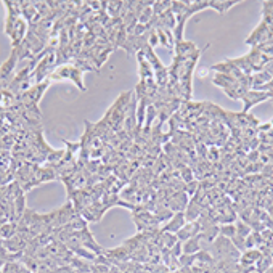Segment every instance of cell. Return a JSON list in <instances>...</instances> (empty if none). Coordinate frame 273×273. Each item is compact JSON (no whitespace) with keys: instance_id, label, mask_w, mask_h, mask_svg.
Here are the masks:
<instances>
[{"instance_id":"6da1fadb","label":"cell","mask_w":273,"mask_h":273,"mask_svg":"<svg viewBox=\"0 0 273 273\" xmlns=\"http://www.w3.org/2000/svg\"><path fill=\"white\" fill-rule=\"evenodd\" d=\"M82 74L84 71L79 69L77 66H74V64H63V66L56 68L52 76H50V81H61V79H69V81H73L79 90L85 92L87 90V87H85V84L82 81Z\"/></svg>"},{"instance_id":"7a4b0ae2","label":"cell","mask_w":273,"mask_h":273,"mask_svg":"<svg viewBox=\"0 0 273 273\" xmlns=\"http://www.w3.org/2000/svg\"><path fill=\"white\" fill-rule=\"evenodd\" d=\"M50 84H52L50 79H47V81H44V82L34 84L27 90L21 92L19 95H16V100L21 103H24V105H39L42 97H44V93L50 87Z\"/></svg>"},{"instance_id":"3957f363","label":"cell","mask_w":273,"mask_h":273,"mask_svg":"<svg viewBox=\"0 0 273 273\" xmlns=\"http://www.w3.org/2000/svg\"><path fill=\"white\" fill-rule=\"evenodd\" d=\"M5 8H6V21H5V34L11 35L13 29H15V26L18 23L19 18H23L21 15V6H19V0L15 2V0H5L3 2Z\"/></svg>"},{"instance_id":"277c9868","label":"cell","mask_w":273,"mask_h":273,"mask_svg":"<svg viewBox=\"0 0 273 273\" xmlns=\"http://www.w3.org/2000/svg\"><path fill=\"white\" fill-rule=\"evenodd\" d=\"M132 219H134V224L136 225V230H138V232H148V230L161 227L159 219L156 217L154 212H149V211L132 214Z\"/></svg>"},{"instance_id":"5b68a950","label":"cell","mask_w":273,"mask_h":273,"mask_svg":"<svg viewBox=\"0 0 273 273\" xmlns=\"http://www.w3.org/2000/svg\"><path fill=\"white\" fill-rule=\"evenodd\" d=\"M74 215H77L74 206L71 201H68L66 204H64L63 207H60V209L55 211V219H53V230H58V228H63L64 225H68L71 220H73Z\"/></svg>"},{"instance_id":"8992f818","label":"cell","mask_w":273,"mask_h":273,"mask_svg":"<svg viewBox=\"0 0 273 273\" xmlns=\"http://www.w3.org/2000/svg\"><path fill=\"white\" fill-rule=\"evenodd\" d=\"M73 235L79 240V243H81V246L87 248V249L92 251V253L95 254V256H100V254H103V253H105V249L95 241V238H93V235L90 233V230H89V228L77 230V232H73Z\"/></svg>"},{"instance_id":"52a82bcc","label":"cell","mask_w":273,"mask_h":273,"mask_svg":"<svg viewBox=\"0 0 273 273\" xmlns=\"http://www.w3.org/2000/svg\"><path fill=\"white\" fill-rule=\"evenodd\" d=\"M267 100H270V93L269 92H261V90H253V89H251L248 93H244L243 98H241L243 113H248L253 106L267 102Z\"/></svg>"},{"instance_id":"ba28073f","label":"cell","mask_w":273,"mask_h":273,"mask_svg":"<svg viewBox=\"0 0 273 273\" xmlns=\"http://www.w3.org/2000/svg\"><path fill=\"white\" fill-rule=\"evenodd\" d=\"M188 201H190V196L186 195L185 191H174V195H172L167 201H166V207L172 212H183L186 209V206H188Z\"/></svg>"},{"instance_id":"9c48e42d","label":"cell","mask_w":273,"mask_h":273,"mask_svg":"<svg viewBox=\"0 0 273 273\" xmlns=\"http://www.w3.org/2000/svg\"><path fill=\"white\" fill-rule=\"evenodd\" d=\"M267 32H269V26L261 21L257 24L256 29L251 32V35L246 39V45H249L251 48H256L259 45H264L265 44V39H267Z\"/></svg>"},{"instance_id":"30bf717a","label":"cell","mask_w":273,"mask_h":273,"mask_svg":"<svg viewBox=\"0 0 273 273\" xmlns=\"http://www.w3.org/2000/svg\"><path fill=\"white\" fill-rule=\"evenodd\" d=\"M249 63L253 64V74L254 73H259V71H262L265 68V64H267L272 58L267 55H264L259 48H251V52L246 55Z\"/></svg>"},{"instance_id":"8fae6325","label":"cell","mask_w":273,"mask_h":273,"mask_svg":"<svg viewBox=\"0 0 273 273\" xmlns=\"http://www.w3.org/2000/svg\"><path fill=\"white\" fill-rule=\"evenodd\" d=\"M199 232H201V225H199V222L198 220H195V222H186V224L178 230V232L175 233L177 235V238H178V241H186V240H190V238H193V236H196V235H199Z\"/></svg>"},{"instance_id":"7c38bea8","label":"cell","mask_w":273,"mask_h":273,"mask_svg":"<svg viewBox=\"0 0 273 273\" xmlns=\"http://www.w3.org/2000/svg\"><path fill=\"white\" fill-rule=\"evenodd\" d=\"M136 60H138V76L141 81H148V79H154V71L151 68V64L148 63V60L145 58V55L143 52H138L136 53Z\"/></svg>"},{"instance_id":"4fadbf2b","label":"cell","mask_w":273,"mask_h":273,"mask_svg":"<svg viewBox=\"0 0 273 273\" xmlns=\"http://www.w3.org/2000/svg\"><path fill=\"white\" fill-rule=\"evenodd\" d=\"M186 224L185 214L183 212H175L172 215V219L167 222L166 225L162 227V232H169V233H177L183 225Z\"/></svg>"},{"instance_id":"5bb4252c","label":"cell","mask_w":273,"mask_h":273,"mask_svg":"<svg viewBox=\"0 0 273 273\" xmlns=\"http://www.w3.org/2000/svg\"><path fill=\"white\" fill-rule=\"evenodd\" d=\"M238 3H241L240 0H209V8L215 10L219 15H224L230 8H233Z\"/></svg>"},{"instance_id":"9a60e30c","label":"cell","mask_w":273,"mask_h":273,"mask_svg":"<svg viewBox=\"0 0 273 273\" xmlns=\"http://www.w3.org/2000/svg\"><path fill=\"white\" fill-rule=\"evenodd\" d=\"M196 44L195 42H186V40H180V42H175L174 45V52L177 56H183V58H188V56L196 52Z\"/></svg>"},{"instance_id":"2e32d148","label":"cell","mask_w":273,"mask_h":273,"mask_svg":"<svg viewBox=\"0 0 273 273\" xmlns=\"http://www.w3.org/2000/svg\"><path fill=\"white\" fill-rule=\"evenodd\" d=\"M262 256V251L253 248V249H246L243 251L241 256H240V265H256V262L259 261V257Z\"/></svg>"},{"instance_id":"e0dca14e","label":"cell","mask_w":273,"mask_h":273,"mask_svg":"<svg viewBox=\"0 0 273 273\" xmlns=\"http://www.w3.org/2000/svg\"><path fill=\"white\" fill-rule=\"evenodd\" d=\"M16 103V95L10 89H0V108L3 111H10Z\"/></svg>"},{"instance_id":"ac0fdd59","label":"cell","mask_w":273,"mask_h":273,"mask_svg":"<svg viewBox=\"0 0 273 273\" xmlns=\"http://www.w3.org/2000/svg\"><path fill=\"white\" fill-rule=\"evenodd\" d=\"M201 212H203V209H201V206L196 203L195 199H191V198H190L188 206H186V209L183 211L186 222H195V220H198V219H199V215H201Z\"/></svg>"},{"instance_id":"d6986e66","label":"cell","mask_w":273,"mask_h":273,"mask_svg":"<svg viewBox=\"0 0 273 273\" xmlns=\"http://www.w3.org/2000/svg\"><path fill=\"white\" fill-rule=\"evenodd\" d=\"M220 235L219 232V225H212V227H207L204 230H201L199 232V241L201 243H214L215 238Z\"/></svg>"},{"instance_id":"ffe728a7","label":"cell","mask_w":273,"mask_h":273,"mask_svg":"<svg viewBox=\"0 0 273 273\" xmlns=\"http://www.w3.org/2000/svg\"><path fill=\"white\" fill-rule=\"evenodd\" d=\"M212 82L217 85V87H220L222 90L230 87V85H235L236 82H238V79H235L232 76L228 74H220V73H215L214 77H212Z\"/></svg>"},{"instance_id":"44dd1931","label":"cell","mask_w":273,"mask_h":273,"mask_svg":"<svg viewBox=\"0 0 273 273\" xmlns=\"http://www.w3.org/2000/svg\"><path fill=\"white\" fill-rule=\"evenodd\" d=\"M232 63L241 71L243 74L253 76V64L249 63V60H248V56H246V55H244V56H240V58H232Z\"/></svg>"},{"instance_id":"7402d4cb","label":"cell","mask_w":273,"mask_h":273,"mask_svg":"<svg viewBox=\"0 0 273 273\" xmlns=\"http://www.w3.org/2000/svg\"><path fill=\"white\" fill-rule=\"evenodd\" d=\"M87 225H89V222L85 220L81 214H77V215H74V217H73V220H71L68 225H64L63 228L68 230V232H77V230L87 228Z\"/></svg>"},{"instance_id":"603a6c76","label":"cell","mask_w":273,"mask_h":273,"mask_svg":"<svg viewBox=\"0 0 273 273\" xmlns=\"http://www.w3.org/2000/svg\"><path fill=\"white\" fill-rule=\"evenodd\" d=\"M71 267H73L77 273H90L92 262L85 261V259H82V257L74 256L73 261H71Z\"/></svg>"},{"instance_id":"cb8c5ba5","label":"cell","mask_w":273,"mask_h":273,"mask_svg":"<svg viewBox=\"0 0 273 273\" xmlns=\"http://www.w3.org/2000/svg\"><path fill=\"white\" fill-rule=\"evenodd\" d=\"M199 251H201V241L198 235L183 241V254H196Z\"/></svg>"},{"instance_id":"d4e9b609","label":"cell","mask_w":273,"mask_h":273,"mask_svg":"<svg viewBox=\"0 0 273 273\" xmlns=\"http://www.w3.org/2000/svg\"><path fill=\"white\" fill-rule=\"evenodd\" d=\"M18 232V222H6V224L0 225V236L2 240L13 238Z\"/></svg>"},{"instance_id":"484cf974","label":"cell","mask_w":273,"mask_h":273,"mask_svg":"<svg viewBox=\"0 0 273 273\" xmlns=\"http://www.w3.org/2000/svg\"><path fill=\"white\" fill-rule=\"evenodd\" d=\"M272 264H273V256L262 253V256L259 257V261L256 262V272L257 273H265L270 269Z\"/></svg>"},{"instance_id":"4316f807","label":"cell","mask_w":273,"mask_h":273,"mask_svg":"<svg viewBox=\"0 0 273 273\" xmlns=\"http://www.w3.org/2000/svg\"><path fill=\"white\" fill-rule=\"evenodd\" d=\"M186 2H188V15L190 16L209 8V2H207V0H196V2H190V0H186Z\"/></svg>"},{"instance_id":"83f0119b","label":"cell","mask_w":273,"mask_h":273,"mask_svg":"<svg viewBox=\"0 0 273 273\" xmlns=\"http://www.w3.org/2000/svg\"><path fill=\"white\" fill-rule=\"evenodd\" d=\"M154 215L157 219H159V222H169L172 219V215H174V212H172L169 207L162 206V204H156V209H154Z\"/></svg>"},{"instance_id":"f1b7e54d","label":"cell","mask_w":273,"mask_h":273,"mask_svg":"<svg viewBox=\"0 0 273 273\" xmlns=\"http://www.w3.org/2000/svg\"><path fill=\"white\" fill-rule=\"evenodd\" d=\"M270 76L265 73V71H259V73H254L253 74V90H257L261 85L267 84L270 81Z\"/></svg>"},{"instance_id":"f546056e","label":"cell","mask_w":273,"mask_h":273,"mask_svg":"<svg viewBox=\"0 0 273 273\" xmlns=\"http://www.w3.org/2000/svg\"><path fill=\"white\" fill-rule=\"evenodd\" d=\"M122 6H124V2H108V8H106L108 16L110 18H121Z\"/></svg>"},{"instance_id":"4dcf8cb0","label":"cell","mask_w":273,"mask_h":273,"mask_svg":"<svg viewBox=\"0 0 273 273\" xmlns=\"http://www.w3.org/2000/svg\"><path fill=\"white\" fill-rule=\"evenodd\" d=\"M219 232H220L222 236L232 240L233 236L236 235V227H235V224H224V225H219Z\"/></svg>"},{"instance_id":"1f68e13d","label":"cell","mask_w":273,"mask_h":273,"mask_svg":"<svg viewBox=\"0 0 273 273\" xmlns=\"http://www.w3.org/2000/svg\"><path fill=\"white\" fill-rule=\"evenodd\" d=\"M235 227H236V235L243 236V238H246V236L251 235V232H253V230H251V227L246 224V222H243L240 219L235 222Z\"/></svg>"},{"instance_id":"d6a6232c","label":"cell","mask_w":273,"mask_h":273,"mask_svg":"<svg viewBox=\"0 0 273 273\" xmlns=\"http://www.w3.org/2000/svg\"><path fill=\"white\" fill-rule=\"evenodd\" d=\"M178 262H180V267H193L196 262V254H182L178 257Z\"/></svg>"},{"instance_id":"836d02e7","label":"cell","mask_w":273,"mask_h":273,"mask_svg":"<svg viewBox=\"0 0 273 273\" xmlns=\"http://www.w3.org/2000/svg\"><path fill=\"white\" fill-rule=\"evenodd\" d=\"M156 34H157V39H159V44L162 45V47H166V48H169V50H174V45L170 44V40H169V37H167V34H166V31L164 29H156Z\"/></svg>"},{"instance_id":"e575fe53","label":"cell","mask_w":273,"mask_h":273,"mask_svg":"<svg viewBox=\"0 0 273 273\" xmlns=\"http://www.w3.org/2000/svg\"><path fill=\"white\" fill-rule=\"evenodd\" d=\"M21 264L19 261H11V262H6L3 267H2V273H18V270L21 269Z\"/></svg>"},{"instance_id":"d590c367","label":"cell","mask_w":273,"mask_h":273,"mask_svg":"<svg viewBox=\"0 0 273 273\" xmlns=\"http://www.w3.org/2000/svg\"><path fill=\"white\" fill-rule=\"evenodd\" d=\"M178 241L177 235L175 233H169V232H164V248L172 249L175 246V243Z\"/></svg>"},{"instance_id":"8d00e7d4","label":"cell","mask_w":273,"mask_h":273,"mask_svg":"<svg viewBox=\"0 0 273 273\" xmlns=\"http://www.w3.org/2000/svg\"><path fill=\"white\" fill-rule=\"evenodd\" d=\"M180 172V178L185 182V183H188L191 180H195V174H193V169L190 166H185L183 169L178 170Z\"/></svg>"},{"instance_id":"74e56055","label":"cell","mask_w":273,"mask_h":273,"mask_svg":"<svg viewBox=\"0 0 273 273\" xmlns=\"http://www.w3.org/2000/svg\"><path fill=\"white\" fill-rule=\"evenodd\" d=\"M151 18H153V6H148V8H145V10L141 11V15L138 18V23L146 26L149 21H151Z\"/></svg>"},{"instance_id":"f35d334b","label":"cell","mask_w":273,"mask_h":273,"mask_svg":"<svg viewBox=\"0 0 273 273\" xmlns=\"http://www.w3.org/2000/svg\"><path fill=\"white\" fill-rule=\"evenodd\" d=\"M198 188H199V182L195 178V180H191V182H188V183H185V190H183V191L191 198V196L198 191Z\"/></svg>"},{"instance_id":"ab89813d","label":"cell","mask_w":273,"mask_h":273,"mask_svg":"<svg viewBox=\"0 0 273 273\" xmlns=\"http://www.w3.org/2000/svg\"><path fill=\"white\" fill-rule=\"evenodd\" d=\"M272 13H273V0H269V2H262V18L272 16Z\"/></svg>"},{"instance_id":"60d3db41","label":"cell","mask_w":273,"mask_h":273,"mask_svg":"<svg viewBox=\"0 0 273 273\" xmlns=\"http://www.w3.org/2000/svg\"><path fill=\"white\" fill-rule=\"evenodd\" d=\"M170 254L174 256V257H180L183 254V243L182 241H177L175 246L170 249Z\"/></svg>"},{"instance_id":"b9f144b4","label":"cell","mask_w":273,"mask_h":273,"mask_svg":"<svg viewBox=\"0 0 273 273\" xmlns=\"http://www.w3.org/2000/svg\"><path fill=\"white\" fill-rule=\"evenodd\" d=\"M259 157H261V153L257 151H249V153H246V161H248V164H251V162H259Z\"/></svg>"},{"instance_id":"7bdbcfd3","label":"cell","mask_w":273,"mask_h":273,"mask_svg":"<svg viewBox=\"0 0 273 273\" xmlns=\"http://www.w3.org/2000/svg\"><path fill=\"white\" fill-rule=\"evenodd\" d=\"M159 45V39H157V34H156V29H153L151 32H149V47H156Z\"/></svg>"},{"instance_id":"ee69618b","label":"cell","mask_w":273,"mask_h":273,"mask_svg":"<svg viewBox=\"0 0 273 273\" xmlns=\"http://www.w3.org/2000/svg\"><path fill=\"white\" fill-rule=\"evenodd\" d=\"M170 273H193L191 267H180V269H177L175 272H170Z\"/></svg>"},{"instance_id":"f6af8a7d","label":"cell","mask_w":273,"mask_h":273,"mask_svg":"<svg viewBox=\"0 0 273 273\" xmlns=\"http://www.w3.org/2000/svg\"><path fill=\"white\" fill-rule=\"evenodd\" d=\"M18 273H34V272H31L29 269L26 267V265H21V269L18 270Z\"/></svg>"},{"instance_id":"bcb514c9","label":"cell","mask_w":273,"mask_h":273,"mask_svg":"<svg viewBox=\"0 0 273 273\" xmlns=\"http://www.w3.org/2000/svg\"><path fill=\"white\" fill-rule=\"evenodd\" d=\"M108 273H122V272L116 267V265H111V267H110V272H108Z\"/></svg>"},{"instance_id":"7dc6e473","label":"cell","mask_w":273,"mask_h":273,"mask_svg":"<svg viewBox=\"0 0 273 273\" xmlns=\"http://www.w3.org/2000/svg\"><path fill=\"white\" fill-rule=\"evenodd\" d=\"M265 273H273V264L270 265V269H269L267 272H265Z\"/></svg>"},{"instance_id":"c3c4849f","label":"cell","mask_w":273,"mask_h":273,"mask_svg":"<svg viewBox=\"0 0 273 273\" xmlns=\"http://www.w3.org/2000/svg\"><path fill=\"white\" fill-rule=\"evenodd\" d=\"M270 124H272V129H273V119L270 121Z\"/></svg>"},{"instance_id":"681fc988","label":"cell","mask_w":273,"mask_h":273,"mask_svg":"<svg viewBox=\"0 0 273 273\" xmlns=\"http://www.w3.org/2000/svg\"><path fill=\"white\" fill-rule=\"evenodd\" d=\"M0 273H2V270H0Z\"/></svg>"}]
</instances>
